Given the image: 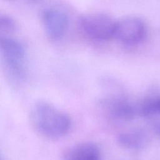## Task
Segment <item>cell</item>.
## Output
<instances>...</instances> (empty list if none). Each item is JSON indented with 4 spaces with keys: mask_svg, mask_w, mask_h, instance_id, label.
<instances>
[{
    "mask_svg": "<svg viewBox=\"0 0 160 160\" xmlns=\"http://www.w3.org/2000/svg\"><path fill=\"white\" fill-rule=\"evenodd\" d=\"M1 160H4V159H1Z\"/></svg>",
    "mask_w": 160,
    "mask_h": 160,
    "instance_id": "12",
    "label": "cell"
},
{
    "mask_svg": "<svg viewBox=\"0 0 160 160\" xmlns=\"http://www.w3.org/2000/svg\"><path fill=\"white\" fill-rule=\"evenodd\" d=\"M16 29V22L9 15L1 14L0 15V30L1 36H6L7 34L14 32Z\"/></svg>",
    "mask_w": 160,
    "mask_h": 160,
    "instance_id": "10",
    "label": "cell"
},
{
    "mask_svg": "<svg viewBox=\"0 0 160 160\" xmlns=\"http://www.w3.org/2000/svg\"><path fill=\"white\" fill-rule=\"evenodd\" d=\"M154 131L156 133V134L160 137V122L156 123L154 126Z\"/></svg>",
    "mask_w": 160,
    "mask_h": 160,
    "instance_id": "11",
    "label": "cell"
},
{
    "mask_svg": "<svg viewBox=\"0 0 160 160\" xmlns=\"http://www.w3.org/2000/svg\"><path fill=\"white\" fill-rule=\"evenodd\" d=\"M40 19L46 36L51 40H60L68 31V13L58 6H47L40 12Z\"/></svg>",
    "mask_w": 160,
    "mask_h": 160,
    "instance_id": "6",
    "label": "cell"
},
{
    "mask_svg": "<svg viewBox=\"0 0 160 160\" xmlns=\"http://www.w3.org/2000/svg\"><path fill=\"white\" fill-rule=\"evenodd\" d=\"M116 22V20L106 13L90 12L80 17L79 24L86 37L100 42L114 38Z\"/></svg>",
    "mask_w": 160,
    "mask_h": 160,
    "instance_id": "3",
    "label": "cell"
},
{
    "mask_svg": "<svg viewBox=\"0 0 160 160\" xmlns=\"http://www.w3.org/2000/svg\"><path fill=\"white\" fill-rule=\"evenodd\" d=\"M29 121L36 132L49 140L64 137L72 125L67 113L44 101H38L32 105L29 112Z\"/></svg>",
    "mask_w": 160,
    "mask_h": 160,
    "instance_id": "1",
    "label": "cell"
},
{
    "mask_svg": "<svg viewBox=\"0 0 160 160\" xmlns=\"http://www.w3.org/2000/svg\"><path fill=\"white\" fill-rule=\"evenodd\" d=\"M0 49L8 78L15 84H21L27 76V58L24 44L14 38L1 36Z\"/></svg>",
    "mask_w": 160,
    "mask_h": 160,
    "instance_id": "2",
    "label": "cell"
},
{
    "mask_svg": "<svg viewBox=\"0 0 160 160\" xmlns=\"http://www.w3.org/2000/svg\"><path fill=\"white\" fill-rule=\"evenodd\" d=\"M146 35V24L138 16H127L116 22L114 38L124 45L138 44L145 39Z\"/></svg>",
    "mask_w": 160,
    "mask_h": 160,
    "instance_id": "5",
    "label": "cell"
},
{
    "mask_svg": "<svg viewBox=\"0 0 160 160\" xmlns=\"http://www.w3.org/2000/svg\"><path fill=\"white\" fill-rule=\"evenodd\" d=\"M138 116L151 118L160 116V94H152L146 96L138 103Z\"/></svg>",
    "mask_w": 160,
    "mask_h": 160,
    "instance_id": "9",
    "label": "cell"
},
{
    "mask_svg": "<svg viewBox=\"0 0 160 160\" xmlns=\"http://www.w3.org/2000/svg\"><path fill=\"white\" fill-rule=\"evenodd\" d=\"M150 141L148 132L141 128L130 129L119 133L117 137L118 144L130 151H139L145 148Z\"/></svg>",
    "mask_w": 160,
    "mask_h": 160,
    "instance_id": "7",
    "label": "cell"
},
{
    "mask_svg": "<svg viewBox=\"0 0 160 160\" xmlns=\"http://www.w3.org/2000/svg\"><path fill=\"white\" fill-rule=\"evenodd\" d=\"M62 160H101V152L95 143L82 142L66 149Z\"/></svg>",
    "mask_w": 160,
    "mask_h": 160,
    "instance_id": "8",
    "label": "cell"
},
{
    "mask_svg": "<svg viewBox=\"0 0 160 160\" xmlns=\"http://www.w3.org/2000/svg\"><path fill=\"white\" fill-rule=\"evenodd\" d=\"M102 112L110 119L128 121L138 116V104L122 93L111 92L101 97L98 102Z\"/></svg>",
    "mask_w": 160,
    "mask_h": 160,
    "instance_id": "4",
    "label": "cell"
}]
</instances>
